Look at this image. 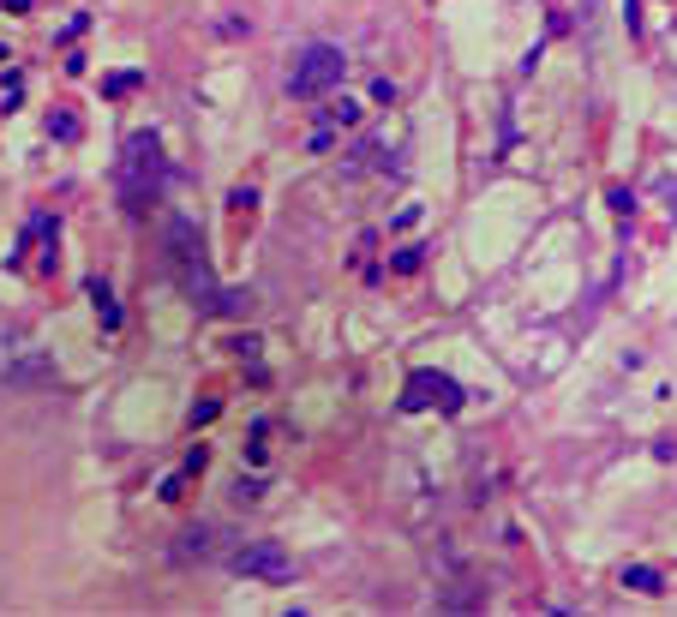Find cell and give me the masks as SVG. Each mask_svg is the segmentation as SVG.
<instances>
[{"label":"cell","mask_w":677,"mask_h":617,"mask_svg":"<svg viewBox=\"0 0 677 617\" xmlns=\"http://www.w3.org/2000/svg\"><path fill=\"white\" fill-rule=\"evenodd\" d=\"M462 402H468V396H462V384H456L450 372H432V366L408 372V384H402V414H426V408L456 414Z\"/></svg>","instance_id":"4"},{"label":"cell","mask_w":677,"mask_h":617,"mask_svg":"<svg viewBox=\"0 0 677 617\" xmlns=\"http://www.w3.org/2000/svg\"><path fill=\"white\" fill-rule=\"evenodd\" d=\"M54 378H60V366H54L48 354H36L30 342H12V348H0V384L36 390V384H54Z\"/></svg>","instance_id":"5"},{"label":"cell","mask_w":677,"mask_h":617,"mask_svg":"<svg viewBox=\"0 0 677 617\" xmlns=\"http://www.w3.org/2000/svg\"><path fill=\"white\" fill-rule=\"evenodd\" d=\"M18 96H24V78H6V84H0V108H12Z\"/></svg>","instance_id":"11"},{"label":"cell","mask_w":677,"mask_h":617,"mask_svg":"<svg viewBox=\"0 0 677 617\" xmlns=\"http://www.w3.org/2000/svg\"><path fill=\"white\" fill-rule=\"evenodd\" d=\"M396 270H402V276H414V270H420V246H408V252H396Z\"/></svg>","instance_id":"13"},{"label":"cell","mask_w":677,"mask_h":617,"mask_svg":"<svg viewBox=\"0 0 677 617\" xmlns=\"http://www.w3.org/2000/svg\"><path fill=\"white\" fill-rule=\"evenodd\" d=\"M168 252H174V270H180V288L198 300V306H216V288H210V270H204V246H198V228L186 216L168 222Z\"/></svg>","instance_id":"3"},{"label":"cell","mask_w":677,"mask_h":617,"mask_svg":"<svg viewBox=\"0 0 677 617\" xmlns=\"http://www.w3.org/2000/svg\"><path fill=\"white\" fill-rule=\"evenodd\" d=\"M0 6H6V12H30V0H0Z\"/></svg>","instance_id":"14"},{"label":"cell","mask_w":677,"mask_h":617,"mask_svg":"<svg viewBox=\"0 0 677 617\" xmlns=\"http://www.w3.org/2000/svg\"><path fill=\"white\" fill-rule=\"evenodd\" d=\"M624 588H636V594H666V576H660L654 564H630V570H624Z\"/></svg>","instance_id":"7"},{"label":"cell","mask_w":677,"mask_h":617,"mask_svg":"<svg viewBox=\"0 0 677 617\" xmlns=\"http://www.w3.org/2000/svg\"><path fill=\"white\" fill-rule=\"evenodd\" d=\"M228 564H234L240 576H258V582H294V558H288L276 540H252V546H240Z\"/></svg>","instance_id":"6"},{"label":"cell","mask_w":677,"mask_h":617,"mask_svg":"<svg viewBox=\"0 0 677 617\" xmlns=\"http://www.w3.org/2000/svg\"><path fill=\"white\" fill-rule=\"evenodd\" d=\"M156 192H162V144H156V132H132L126 156H120V198H126V210H144Z\"/></svg>","instance_id":"1"},{"label":"cell","mask_w":677,"mask_h":617,"mask_svg":"<svg viewBox=\"0 0 677 617\" xmlns=\"http://www.w3.org/2000/svg\"><path fill=\"white\" fill-rule=\"evenodd\" d=\"M102 90H108V96H126V90H138V72H114Z\"/></svg>","instance_id":"10"},{"label":"cell","mask_w":677,"mask_h":617,"mask_svg":"<svg viewBox=\"0 0 677 617\" xmlns=\"http://www.w3.org/2000/svg\"><path fill=\"white\" fill-rule=\"evenodd\" d=\"M324 120H330V126H354V120H360V102H348V96H336V102L324 108Z\"/></svg>","instance_id":"8"},{"label":"cell","mask_w":677,"mask_h":617,"mask_svg":"<svg viewBox=\"0 0 677 617\" xmlns=\"http://www.w3.org/2000/svg\"><path fill=\"white\" fill-rule=\"evenodd\" d=\"M90 300H96V312H102V324L114 330V324H120V306H114V294H108L102 282H90Z\"/></svg>","instance_id":"9"},{"label":"cell","mask_w":677,"mask_h":617,"mask_svg":"<svg viewBox=\"0 0 677 617\" xmlns=\"http://www.w3.org/2000/svg\"><path fill=\"white\" fill-rule=\"evenodd\" d=\"M48 132H60V138H78V120H72V114H54V120H48Z\"/></svg>","instance_id":"12"},{"label":"cell","mask_w":677,"mask_h":617,"mask_svg":"<svg viewBox=\"0 0 677 617\" xmlns=\"http://www.w3.org/2000/svg\"><path fill=\"white\" fill-rule=\"evenodd\" d=\"M342 72H348V54H342L336 42H312V48H300V54H294L288 90H294L300 102H312V96L336 90V84H342Z\"/></svg>","instance_id":"2"}]
</instances>
